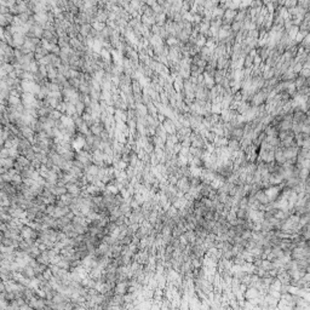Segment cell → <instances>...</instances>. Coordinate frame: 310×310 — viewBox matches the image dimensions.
<instances>
[{
    "instance_id": "cell-1",
    "label": "cell",
    "mask_w": 310,
    "mask_h": 310,
    "mask_svg": "<svg viewBox=\"0 0 310 310\" xmlns=\"http://www.w3.org/2000/svg\"><path fill=\"white\" fill-rule=\"evenodd\" d=\"M22 102L26 106V109L38 108V101L35 100L34 95H32V94H23L22 95Z\"/></svg>"
},
{
    "instance_id": "cell-2",
    "label": "cell",
    "mask_w": 310,
    "mask_h": 310,
    "mask_svg": "<svg viewBox=\"0 0 310 310\" xmlns=\"http://www.w3.org/2000/svg\"><path fill=\"white\" fill-rule=\"evenodd\" d=\"M72 146H73V149L75 150V152H81L84 148H85V146H86V142H85V138H82V137H76V138H74V141L72 142Z\"/></svg>"
},
{
    "instance_id": "cell-3",
    "label": "cell",
    "mask_w": 310,
    "mask_h": 310,
    "mask_svg": "<svg viewBox=\"0 0 310 310\" xmlns=\"http://www.w3.org/2000/svg\"><path fill=\"white\" fill-rule=\"evenodd\" d=\"M34 20H35V22L39 24V26H44V24H46L48 22H49V20H48V12H40V14H35L34 15Z\"/></svg>"
},
{
    "instance_id": "cell-4",
    "label": "cell",
    "mask_w": 310,
    "mask_h": 310,
    "mask_svg": "<svg viewBox=\"0 0 310 310\" xmlns=\"http://www.w3.org/2000/svg\"><path fill=\"white\" fill-rule=\"evenodd\" d=\"M90 132L92 136H100L102 132H103V125L100 122H94L90 126Z\"/></svg>"
},
{
    "instance_id": "cell-5",
    "label": "cell",
    "mask_w": 310,
    "mask_h": 310,
    "mask_svg": "<svg viewBox=\"0 0 310 310\" xmlns=\"http://www.w3.org/2000/svg\"><path fill=\"white\" fill-rule=\"evenodd\" d=\"M12 39H14L15 46H21V45H23L24 40H26L24 34H22V33H15V34L12 35Z\"/></svg>"
},
{
    "instance_id": "cell-6",
    "label": "cell",
    "mask_w": 310,
    "mask_h": 310,
    "mask_svg": "<svg viewBox=\"0 0 310 310\" xmlns=\"http://www.w3.org/2000/svg\"><path fill=\"white\" fill-rule=\"evenodd\" d=\"M30 32L34 34V38H40V36H42V34H44V29H42V27L39 26V24L32 26Z\"/></svg>"
},
{
    "instance_id": "cell-7",
    "label": "cell",
    "mask_w": 310,
    "mask_h": 310,
    "mask_svg": "<svg viewBox=\"0 0 310 310\" xmlns=\"http://www.w3.org/2000/svg\"><path fill=\"white\" fill-rule=\"evenodd\" d=\"M100 56H101V58L104 61V63H106V64L110 62L112 56H110V51H109V50H107V49H102V51L100 52Z\"/></svg>"
},
{
    "instance_id": "cell-8",
    "label": "cell",
    "mask_w": 310,
    "mask_h": 310,
    "mask_svg": "<svg viewBox=\"0 0 310 310\" xmlns=\"http://www.w3.org/2000/svg\"><path fill=\"white\" fill-rule=\"evenodd\" d=\"M22 134H23V136L26 137V138H28V140H33V130L32 128H29L28 126H22Z\"/></svg>"
},
{
    "instance_id": "cell-9",
    "label": "cell",
    "mask_w": 310,
    "mask_h": 310,
    "mask_svg": "<svg viewBox=\"0 0 310 310\" xmlns=\"http://www.w3.org/2000/svg\"><path fill=\"white\" fill-rule=\"evenodd\" d=\"M66 113L68 114V116L76 114L75 106H74V104H72V103H68V102H66Z\"/></svg>"
},
{
    "instance_id": "cell-10",
    "label": "cell",
    "mask_w": 310,
    "mask_h": 310,
    "mask_svg": "<svg viewBox=\"0 0 310 310\" xmlns=\"http://www.w3.org/2000/svg\"><path fill=\"white\" fill-rule=\"evenodd\" d=\"M40 44H41V48H42L44 50H45L46 52H48V51H49V52L51 51V49H52V44H51L50 41H48V40H45V39H42V40L40 41Z\"/></svg>"
},
{
    "instance_id": "cell-11",
    "label": "cell",
    "mask_w": 310,
    "mask_h": 310,
    "mask_svg": "<svg viewBox=\"0 0 310 310\" xmlns=\"http://www.w3.org/2000/svg\"><path fill=\"white\" fill-rule=\"evenodd\" d=\"M85 108H86V106L81 102V101H79L76 104H75V110H76V115H81L82 113H84V110H85Z\"/></svg>"
},
{
    "instance_id": "cell-12",
    "label": "cell",
    "mask_w": 310,
    "mask_h": 310,
    "mask_svg": "<svg viewBox=\"0 0 310 310\" xmlns=\"http://www.w3.org/2000/svg\"><path fill=\"white\" fill-rule=\"evenodd\" d=\"M9 102H10V104H12V106H15V107H18L21 101H20V97H18V96L11 95V96L9 97Z\"/></svg>"
},
{
    "instance_id": "cell-13",
    "label": "cell",
    "mask_w": 310,
    "mask_h": 310,
    "mask_svg": "<svg viewBox=\"0 0 310 310\" xmlns=\"http://www.w3.org/2000/svg\"><path fill=\"white\" fill-rule=\"evenodd\" d=\"M32 235H33V230L29 229L28 227H26V228L22 229V236H23L24 239H29Z\"/></svg>"
},
{
    "instance_id": "cell-14",
    "label": "cell",
    "mask_w": 310,
    "mask_h": 310,
    "mask_svg": "<svg viewBox=\"0 0 310 310\" xmlns=\"http://www.w3.org/2000/svg\"><path fill=\"white\" fill-rule=\"evenodd\" d=\"M298 75H300V76H303V78H309V69H304V68H302V70L299 72V74Z\"/></svg>"
},
{
    "instance_id": "cell-15",
    "label": "cell",
    "mask_w": 310,
    "mask_h": 310,
    "mask_svg": "<svg viewBox=\"0 0 310 310\" xmlns=\"http://www.w3.org/2000/svg\"><path fill=\"white\" fill-rule=\"evenodd\" d=\"M4 38V30H3V28L0 27V39H3Z\"/></svg>"
},
{
    "instance_id": "cell-16",
    "label": "cell",
    "mask_w": 310,
    "mask_h": 310,
    "mask_svg": "<svg viewBox=\"0 0 310 310\" xmlns=\"http://www.w3.org/2000/svg\"><path fill=\"white\" fill-rule=\"evenodd\" d=\"M0 110H2V106H0Z\"/></svg>"
}]
</instances>
